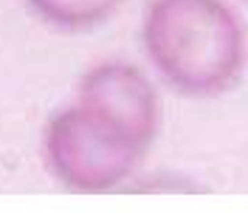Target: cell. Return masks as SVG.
<instances>
[{"label": "cell", "instance_id": "6da1fadb", "mask_svg": "<svg viewBox=\"0 0 248 220\" xmlns=\"http://www.w3.org/2000/svg\"><path fill=\"white\" fill-rule=\"evenodd\" d=\"M141 48L175 94L215 99L246 71L248 29L229 0H147Z\"/></svg>", "mask_w": 248, "mask_h": 220}, {"label": "cell", "instance_id": "5b68a950", "mask_svg": "<svg viewBox=\"0 0 248 220\" xmlns=\"http://www.w3.org/2000/svg\"><path fill=\"white\" fill-rule=\"evenodd\" d=\"M240 3H246V6H248V0H240Z\"/></svg>", "mask_w": 248, "mask_h": 220}, {"label": "cell", "instance_id": "277c9868", "mask_svg": "<svg viewBox=\"0 0 248 220\" xmlns=\"http://www.w3.org/2000/svg\"><path fill=\"white\" fill-rule=\"evenodd\" d=\"M26 9L57 31L79 34L108 23L124 0H23Z\"/></svg>", "mask_w": 248, "mask_h": 220}, {"label": "cell", "instance_id": "3957f363", "mask_svg": "<svg viewBox=\"0 0 248 220\" xmlns=\"http://www.w3.org/2000/svg\"><path fill=\"white\" fill-rule=\"evenodd\" d=\"M77 102L91 119L122 141L147 153L161 122V102L153 79L127 60L93 63L77 85Z\"/></svg>", "mask_w": 248, "mask_h": 220}, {"label": "cell", "instance_id": "7a4b0ae2", "mask_svg": "<svg viewBox=\"0 0 248 220\" xmlns=\"http://www.w3.org/2000/svg\"><path fill=\"white\" fill-rule=\"evenodd\" d=\"M141 156V150L113 136L77 102L57 110L43 130L48 173L71 192L93 195L116 189L130 178Z\"/></svg>", "mask_w": 248, "mask_h": 220}]
</instances>
